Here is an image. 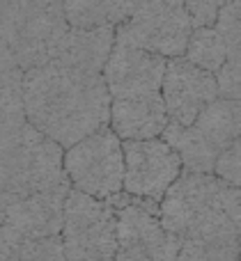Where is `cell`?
<instances>
[{
	"label": "cell",
	"instance_id": "ac0fdd59",
	"mask_svg": "<svg viewBox=\"0 0 241 261\" xmlns=\"http://www.w3.org/2000/svg\"><path fill=\"white\" fill-rule=\"evenodd\" d=\"M175 261H241L239 241H184Z\"/></svg>",
	"mask_w": 241,
	"mask_h": 261
},
{
	"label": "cell",
	"instance_id": "30bf717a",
	"mask_svg": "<svg viewBox=\"0 0 241 261\" xmlns=\"http://www.w3.org/2000/svg\"><path fill=\"white\" fill-rule=\"evenodd\" d=\"M165 67L168 58L163 55L115 39L101 76L110 92V99H129L161 92Z\"/></svg>",
	"mask_w": 241,
	"mask_h": 261
},
{
	"label": "cell",
	"instance_id": "d6986e66",
	"mask_svg": "<svg viewBox=\"0 0 241 261\" xmlns=\"http://www.w3.org/2000/svg\"><path fill=\"white\" fill-rule=\"evenodd\" d=\"M16 261H67L60 236L23 241L16 248Z\"/></svg>",
	"mask_w": 241,
	"mask_h": 261
},
{
	"label": "cell",
	"instance_id": "7402d4cb",
	"mask_svg": "<svg viewBox=\"0 0 241 261\" xmlns=\"http://www.w3.org/2000/svg\"><path fill=\"white\" fill-rule=\"evenodd\" d=\"M223 206H225V211H228V216L232 218L234 227H237L239 248H241V188H230V186H225Z\"/></svg>",
	"mask_w": 241,
	"mask_h": 261
},
{
	"label": "cell",
	"instance_id": "5bb4252c",
	"mask_svg": "<svg viewBox=\"0 0 241 261\" xmlns=\"http://www.w3.org/2000/svg\"><path fill=\"white\" fill-rule=\"evenodd\" d=\"M193 128L216 149L223 151L228 144L241 138V99L216 96L209 106H205Z\"/></svg>",
	"mask_w": 241,
	"mask_h": 261
},
{
	"label": "cell",
	"instance_id": "5b68a950",
	"mask_svg": "<svg viewBox=\"0 0 241 261\" xmlns=\"http://www.w3.org/2000/svg\"><path fill=\"white\" fill-rule=\"evenodd\" d=\"M64 172L74 190L110 199L124 190V142L110 126L64 149Z\"/></svg>",
	"mask_w": 241,
	"mask_h": 261
},
{
	"label": "cell",
	"instance_id": "7c38bea8",
	"mask_svg": "<svg viewBox=\"0 0 241 261\" xmlns=\"http://www.w3.org/2000/svg\"><path fill=\"white\" fill-rule=\"evenodd\" d=\"M117 28H74L62 25L49 48V62L104 73V67L115 46Z\"/></svg>",
	"mask_w": 241,
	"mask_h": 261
},
{
	"label": "cell",
	"instance_id": "8992f818",
	"mask_svg": "<svg viewBox=\"0 0 241 261\" xmlns=\"http://www.w3.org/2000/svg\"><path fill=\"white\" fill-rule=\"evenodd\" d=\"M193 30L184 0H138L129 21L117 25L115 39L170 60L184 55Z\"/></svg>",
	"mask_w": 241,
	"mask_h": 261
},
{
	"label": "cell",
	"instance_id": "9c48e42d",
	"mask_svg": "<svg viewBox=\"0 0 241 261\" xmlns=\"http://www.w3.org/2000/svg\"><path fill=\"white\" fill-rule=\"evenodd\" d=\"M69 190H71V184H64L53 190L16 199L9 206H5V241L12 248H18L23 241L60 236L64 225V202H67Z\"/></svg>",
	"mask_w": 241,
	"mask_h": 261
},
{
	"label": "cell",
	"instance_id": "e0dca14e",
	"mask_svg": "<svg viewBox=\"0 0 241 261\" xmlns=\"http://www.w3.org/2000/svg\"><path fill=\"white\" fill-rule=\"evenodd\" d=\"M184 58L205 71L219 73L228 60V46L216 28H196L186 44Z\"/></svg>",
	"mask_w": 241,
	"mask_h": 261
},
{
	"label": "cell",
	"instance_id": "277c9868",
	"mask_svg": "<svg viewBox=\"0 0 241 261\" xmlns=\"http://www.w3.org/2000/svg\"><path fill=\"white\" fill-rule=\"evenodd\" d=\"M62 248L67 261H113L117 254V216L110 199L69 190L64 202Z\"/></svg>",
	"mask_w": 241,
	"mask_h": 261
},
{
	"label": "cell",
	"instance_id": "52a82bcc",
	"mask_svg": "<svg viewBox=\"0 0 241 261\" xmlns=\"http://www.w3.org/2000/svg\"><path fill=\"white\" fill-rule=\"evenodd\" d=\"M182 172V161L163 138L124 142V193L161 202Z\"/></svg>",
	"mask_w": 241,
	"mask_h": 261
},
{
	"label": "cell",
	"instance_id": "4fadbf2b",
	"mask_svg": "<svg viewBox=\"0 0 241 261\" xmlns=\"http://www.w3.org/2000/svg\"><path fill=\"white\" fill-rule=\"evenodd\" d=\"M170 124L168 108L161 92L129 99H113L110 103V128L122 142L127 140L161 138Z\"/></svg>",
	"mask_w": 241,
	"mask_h": 261
},
{
	"label": "cell",
	"instance_id": "8fae6325",
	"mask_svg": "<svg viewBox=\"0 0 241 261\" xmlns=\"http://www.w3.org/2000/svg\"><path fill=\"white\" fill-rule=\"evenodd\" d=\"M161 96L165 101L170 122L191 126L198 115L205 110V106L221 96L219 81H216V73L205 71L188 62L184 55H179V58L168 60Z\"/></svg>",
	"mask_w": 241,
	"mask_h": 261
},
{
	"label": "cell",
	"instance_id": "6da1fadb",
	"mask_svg": "<svg viewBox=\"0 0 241 261\" xmlns=\"http://www.w3.org/2000/svg\"><path fill=\"white\" fill-rule=\"evenodd\" d=\"M26 122L62 149L110 126V92L101 73L62 64H41L23 71Z\"/></svg>",
	"mask_w": 241,
	"mask_h": 261
},
{
	"label": "cell",
	"instance_id": "44dd1931",
	"mask_svg": "<svg viewBox=\"0 0 241 261\" xmlns=\"http://www.w3.org/2000/svg\"><path fill=\"white\" fill-rule=\"evenodd\" d=\"M193 28H214L219 21L223 0H184Z\"/></svg>",
	"mask_w": 241,
	"mask_h": 261
},
{
	"label": "cell",
	"instance_id": "9a60e30c",
	"mask_svg": "<svg viewBox=\"0 0 241 261\" xmlns=\"http://www.w3.org/2000/svg\"><path fill=\"white\" fill-rule=\"evenodd\" d=\"M138 0H62L64 18L74 28H117L133 14Z\"/></svg>",
	"mask_w": 241,
	"mask_h": 261
},
{
	"label": "cell",
	"instance_id": "7a4b0ae2",
	"mask_svg": "<svg viewBox=\"0 0 241 261\" xmlns=\"http://www.w3.org/2000/svg\"><path fill=\"white\" fill-rule=\"evenodd\" d=\"M71 184L64 172V151L55 140L30 124L0 138V211L30 195Z\"/></svg>",
	"mask_w": 241,
	"mask_h": 261
},
{
	"label": "cell",
	"instance_id": "ba28073f",
	"mask_svg": "<svg viewBox=\"0 0 241 261\" xmlns=\"http://www.w3.org/2000/svg\"><path fill=\"white\" fill-rule=\"evenodd\" d=\"M110 204L117 216V241L119 245H136L145 250L156 261H175L184 241L168 231L161 222L159 202L133 197L119 193L110 197Z\"/></svg>",
	"mask_w": 241,
	"mask_h": 261
},
{
	"label": "cell",
	"instance_id": "2e32d148",
	"mask_svg": "<svg viewBox=\"0 0 241 261\" xmlns=\"http://www.w3.org/2000/svg\"><path fill=\"white\" fill-rule=\"evenodd\" d=\"M161 138L175 149V153L179 156L184 165V172H196V174H214L216 158L221 151H216L196 128L184 126V124L170 122L165 126Z\"/></svg>",
	"mask_w": 241,
	"mask_h": 261
},
{
	"label": "cell",
	"instance_id": "3957f363",
	"mask_svg": "<svg viewBox=\"0 0 241 261\" xmlns=\"http://www.w3.org/2000/svg\"><path fill=\"white\" fill-rule=\"evenodd\" d=\"M223 193L225 184L216 174L182 172L159 202L161 222L182 241H239Z\"/></svg>",
	"mask_w": 241,
	"mask_h": 261
},
{
	"label": "cell",
	"instance_id": "ffe728a7",
	"mask_svg": "<svg viewBox=\"0 0 241 261\" xmlns=\"http://www.w3.org/2000/svg\"><path fill=\"white\" fill-rule=\"evenodd\" d=\"M214 174L230 188H241V138L219 153Z\"/></svg>",
	"mask_w": 241,
	"mask_h": 261
},
{
	"label": "cell",
	"instance_id": "603a6c76",
	"mask_svg": "<svg viewBox=\"0 0 241 261\" xmlns=\"http://www.w3.org/2000/svg\"><path fill=\"white\" fill-rule=\"evenodd\" d=\"M113 261H156V259L152 254H147L145 250L136 248V245H119Z\"/></svg>",
	"mask_w": 241,
	"mask_h": 261
}]
</instances>
